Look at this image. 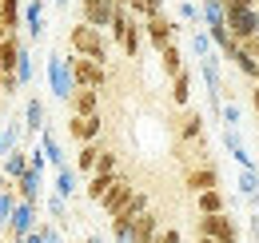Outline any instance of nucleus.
<instances>
[{"instance_id": "1", "label": "nucleus", "mask_w": 259, "mask_h": 243, "mask_svg": "<svg viewBox=\"0 0 259 243\" xmlns=\"http://www.w3.org/2000/svg\"><path fill=\"white\" fill-rule=\"evenodd\" d=\"M224 12H227V32L243 44V40H251L259 36V8L255 0H224Z\"/></svg>"}, {"instance_id": "2", "label": "nucleus", "mask_w": 259, "mask_h": 243, "mask_svg": "<svg viewBox=\"0 0 259 243\" xmlns=\"http://www.w3.org/2000/svg\"><path fill=\"white\" fill-rule=\"evenodd\" d=\"M68 44H72V52L76 56H88V60H100L108 64V40H104V32L92 28V24H72V32H68Z\"/></svg>"}, {"instance_id": "3", "label": "nucleus", "mask_w": 259, "mask_h": 243, "mask_svg": "<svg viewBox=\"0 0 259 243\" xmlns=\"http://www.w3.org/2000/svg\"><path fill=\"white\" fill-rule=\"evenodd\" d=\"M68 60V72H72V84H76V88H104V84H108V68H104V64L100 60H88V56H76V52H72V56H64Z\"/></svg>"}, {"instance_id": "4", "label": "nucleus", "mask_w": 259, "mask_h": 243, "mask_svg": "<svg viewBox=\"0 0 259 243\" xmlns=\"http://www.w3.org/2000/svg\"><path fill=\"white\" fill-rule=\"evenodd\" d=\"M176 32H180V20H171L167 12H160V16H144V40H148L156 52H163L167 44H176Z\"/></svg>"}, {"instance_id": "5", "label": "nucleus", "mask_w": 259, "mask_h": 243, "mask_svg": "<svg viewBox=\"0 0 259 243\" xmlns=\"http://www.w3.org/2000/svg\"><path fill=\"white\" fill-rule=\"evenodd\" d=\"M195 231H199V235H207V239H220V243H239V227H235V219H231L227 212H220V215H199Z\"/></svg>"}, {"instance_id": "6", "label": "nucleus", "mask_w": 259, "mask_h": 243, "mask_svg": "<svg viewBox=\"0 0 259 243\" xmlns=\"http://www.w3.org/2000/svg\"><path fill=\"white\" fill-rule=\"evenodd\" d=\"M112 16H116V4L112 0H80V20L84 24H92V28H108L112 24Z\"/></svg>"}, {"instance_id": "7", "label": "nucleus", "mask_w": 259, "mask_h": 243, "mask_svg": "<svg viewBox=\"0 0 259 243\" xmlns=\"http://www.w3.org/2000/svg\"><path fill=\"white\" fill-rule=\"evenodd\" d=\"M132 195H136V183H132L128 176H116V183L108 187V195L100 199V208H104V215L112 219V215H116V212H120V208H124V204L132 199Z\"/></svg>"}, {"instance_id": "8", "label": "nucleus", "mask_w": 259, "mask_h": 243, "mask_svg": "<svg viewBox=\"0 0 259 243\" xmlns=\"http://www.w3.org/2000/svg\"><path fill=\"white\" fill-rule=\"evenodd\" d=\"M48 84H52V96H56V100H68V96L76 92L64 56H52V60H48Z\"/></svg>"}, {"instance_id": "9", "label": "nucleus", "mask_w": 259, "mask_h": 243, "mask_svg": "<svg viewBox=\"0 0 259 243\" xmlns=\"http://www.w3.org/2000/svg\"><path fill=\"white\" fill-rule=\"evenodd\" d=\"M100 132H104V120L100 116H68V136L76 144H96Z\"/></svg>"}, {"instance_id": "10", "label": "nucleus", "mask_w": 259, "mask_h": 243, "mask_svg": "<svg viewBox=\"0 0 259 243\" xmlns=\"http://www.w3.org/2000/svg\"><path fill=\"white\" fill-rule=\"evenodd\" d=\"M8 223H12V235H16V239H24L28 231H36V204L32 199H16Z\"/></svg>"}, {"instance_id": "11", "label": "nucleus", "mask_w": 259, "mask_h": 243, "mask_svg": "<svg viewBox=\"0 0 259 243\" xmlns=\"http://www.w3.org/2000/svg\"><path fill=\"white\" fill-rule=\"evenodd\" d=\"M144 212H148V195H144V191L136 187V195H132L128 204H124L120 212L112 215V223H116V227H136V219H140Z\"/></svg>"}, {"instance_id": "12", "label": "nucleus", "mask_w": 259, "mask_h": 243, "mask_svg": "<svg viewBox=\"0 0 259 243\" xmlns=\"http://www.w3.org/2000/svg\"><path fill=\"white\" fill-rule=\"evenodd\" d=\"M72 104V116H100V92L96 88H76L68 96Z\"/></svg>"}, {"instance_id": "13", "label": "nucleus", "mask_w": 259, "mask_h": 243, "mask_svg": "<svg viewBox=\"0 0 259 243\" xmlns=\"http://www.w3.org/2000/svg\"><path fill=\"white\" fill-rule=\"evenodd\" d=\"M120 48H124V56H128V60H136V56H140V48H144V20H140V16H132V24L124 28Z\"/></svg>"}, {"instance_id": "14", "label": "nucleus", "mask_w": 259, "mask_h": 243, "mask_svg": "<svg viewBox=\"0 0 259 243\" xmlns=\"http://www.w3.org/2000/svg\"><path fill=\"white\" fill-rule=\"evenodd\" d=\"M184 183H188L195 195H199V191H211V187H220V172H215V168H192V172L184 176Z\"/></svg>"}, {"instance_id": "15", "label": "nucleus", "mask_w": 259, "mask_h": 243, "mask_svg": "<svg viewBox=\"0 0 259 243\" xmlns=\"http://www.w3.org/2000/svg\"><path fill=\"white\" fill-rule=\"evenodd\" d=\"M199 20H203V28H220V24H227L224 0H199Z\"/></svg>"}, {"instance_id": "16", "label": "nucleus", "mask_w": 259, "mask_h": 243, "mask_svg": "<svg viewBox=\"0 0 259 243\" xmlns=\"http://www.w3.org/2000/svg\"><path fill=\"white\" fill-rule=\"evenodd\" d=\"M44 4H48V0H32V4L24 8V28H28V36H32V40H40V36H44Z\"/></svg>"}, {"instance_id": "17", "label": "nucleus", "mask_w": 259, "mask_h": 243, "mask_svg": "<svg viewBox=\"0 0 259 243\" xmlns=\"http://www.w3.org/2000/svg\"><path fill=\"white\" fill-rule=\"evenodd\" d=\"M195 208H199V215H220V212H227L224 191H220V187H211V191H199V195H195Z\"/></svg>"}, {"instance_id": "18", "label": "nucleus", "mask_w": 259, "mask_h": 243, "mask_svg": "<svg viewBox=\"0 0 259 243\" xmlns=\"http://www.w3.org/2000/svg\"><path fill=\"white\" fill-rule=\"evenodd\" d=\"M156 235H160V215L148 208V212L136 219V243H152Z\"/></svg>"}, {"instance_id": "19", "label": "nucleus", "mask_w": 259, "mask_h": 243, "mask_svg": "<svg viewBox=\"0 0 259 243\" xmlns=\"http://www.w3.org/2000/svg\"><path fill=\"white\" fill-rule=\"evenodd\" d=\"M100 144H80V152H76V172L80 176H92L96 172V159H100Z\"/></svg>"}, {"instance_id": "20", "label": "nucleus", "mask_w": 259, "mask_h": 243, "mask_svg": "<svg viewBox=\"0 0 259 243\" xmlns=\"http://www.w3.org/2000/svg\"><path fill=\"white\" fill-rule=\"evenodd\" d=\"M24 172H28V152H20V148L4 152V176H8V180H20Z\"/></svg>"}, {"instance_id": "21", "label": "nucleus", "mask_w": 259, "mask_h": 243, "mask_svg": "<svg viewBox=\"0 0 259 243\" xmlns=\"http://www.w3.org/2000/svg\"><path fill=\"white\" fill-rule=\"evenodd\" d=\"M188 100H192V72L184 68L180 76H171V104H180V108H184Z\"/></svg>"}, {"instance_id": "22", "label": "nucleus", "mask_w": 259, "mask_h": 243, "mask_svg": "<svg viewBox=\"0 0 259 243\" xmlns=\"http://www.w3.org/2000/svg\"><path fill=\"white\" fill-rule=\"evenodd\" d=\"M40 152H44V159H48L52 168H64V164H68L64 152H60V140H56L52 132H44V136H40Z\"/></svg>"}, {"instance_id": "23", "label": "nucleus", "mask_w": 259, "mask_h": 243, "mask_svg": "<svg viewBox=\"0 0 259 243\" xmlns=\"http://www.w3.org/2000/svg\"><path fill=\"white\" fill-rule=\"evenodd\" d=\"M160 68L167 76H180V72H184V52H180V44H167L160 52Z\"/></svg>"}, {"instance_id": "24", "label": "nucleus", "mask_w": 259, "mask_h": 243, "mask_svg": "<svg viewBox=\"0 0 259 243\" xmlns=\"http://www.w3.org/2000/svg\"><path fill=\"white\" fill-rule=\"evenodd\" d=\"M0 16H4L8 32H20V24H24V8H20V0H4V4H0Z\"/></svg>"}, {"instance_id": "25", "label": "nucleus", "mask_w": 259, "mask_h": 243, "mask_svg": "<svg viewBox=\"0 0 259 243\" xmlns=\"http://www.w3.org/2000/svg\"><path fill=\"white\" fill-rule=\"evenodd\" d=\"M76 176H80V172H76V168H56V195H72V191H76Z\"/></svg>"}, {"instance_id": "26", "label": "nucleus", "mask_w": 259, "mask_h": 243, "mask_svg": "<svg viewBox=\"0 0 259 243\" xmlns=\"http://www.w3.org/2000/svg\"><path fill=\"white\" fill-rule=\"evenodd\" d=\"M239 195L259 199V172L255 168H243V172H239Z\"/></svg>"}, {"instance_id": "27", "label": "nucleus", "mask_w": 259, "mask_h": 243, "mask_svg": "<svg viewBox=\"0 0 259 243\" xmlns=\"http://www.w3.org/2000/svg\"><path fill=\"white\" fill-rule=\"evenodd\" d=\"M192 52L199 56V60H207V56L215 52V44H211V36H207V28H195V32H192Z\"/></svg>"}, {"instance_id": "28", "label": "nucleus", "mask_w": 259, "mask_h": 243, "mask_svg": "<svg viewBox=\"0 0 259 243\" xmlns=\"http://www.w3.org/2000/svg\"><path fill=\"white\" fill-rule=\"evenodd\" d=\"M180 136H184V140H199V136H203V116H199V112H188L184 124H180Z\"/></svg>"}, {"instance_id": "29", "label": "nucleus", "mask_w": 259, "mask_h": 243, "mask_svg": "<svg viewBox=\"0 0 259 243\" xmlns=\"http://www.w3.org/2000/svg\"><path fill=\"white\" fill-rule=\"evenodd\" d=\"M112 183H116V176H100V172H96V176L88 180V199H96V204H100V199L108 195V187H112Z\"/></svg>"}, {"instance_id": "30", "label": "nucleus", "mask_w": 259, "mask_h": 243, "mask_svg": "<svg viewBox=\"0 0 259 243\" xmlns=\"http://www.w3.org/2000/svg\"><path fill=\"white\" fill-rule=\"evenodd\" d=\"M24 128H28V132H40V128H44V104H40V100H28V116H24Z\"/></svg>"}, {"instance_id": "31", "label": "nucleus", "mask_w": 259, "mask_h": 243, "mask_svg": "<svg viewBox=\"0 0 259 243\" xmlns=\"http://www.w3.org/2000/svg\"><path fill=\"white\" fill-rule=\"evenodd\" d=\"M16 80H20V84H28V80H32V52H28V48H20V60H16Z\"/></svg>"}, {"instance_id": "32", "label": "nucleus", "mask_w": 259, "mask_h": 243, "mask_svg": "<svg viewBox=\"0 0 259 243\" xmlns=\"http://www.w3.org/2000/svg\"><path fill=\"white\" fill-rule=\"evenodd\" d=\"M180 20H188V24H203V20H199V4H195V0H180Z\"/></svg>"}, {"instance_id": "33", "label": "nucleus", "mask_w": 259, "mask_h": 243, "mask_svg": "<svg viewBox=\"0 0 259 243\" xmlns=\"http://www.w3.org/2000/svg\"><path fill=\"white\" fill-rule=\"evenodd\" d=\"M96 172H100V176H116V152H100ZM96 172H92V176H96Z\"/></svg>"}, {"instance_id": "34", "label": "nucleus", "mask_w": 259, "mask_h": 243, "mask_svg": "<svg viewBox=\"0 0 259 243\" xmlns=\"http://www.w3.org/2000/svg\"><path fill=\"white\" fill-rule=\"evenodd\" d=\"M16 199H20V195H12V191H0V223H8V215H12V208H16Z\"/></svg>"}, {"instance_id": "35", "label": "nucleus", "mask_w": 259, "mask_h": 243, "mask_svg": "<svg viewBox=\"0 0 259 243\" xmlns=\"http://www.w3.org/2000/svg\"><path fill=\"white\" fill-rule=\"evenodd\" d=\"M220 116H224L227 128H239V104H224V108H220Z\"/></svg>"}, {"instance_id": "36", "label": "nucleus", "mask_w": 259, "mask_h": 243, "mask_svg": "<svg viewBox=\"0 0 259 243\" xmlns=\"http://www.w3.org/2000/svg\"><path fill=\"white\" fill-rule=\"evenodd\" d=\"M0 88H4V96H16V88H20L16 72H0Z\"/></svg>"}, {"instance_id": "37", "label": "nucleus", "mask_w": 259, "mask_h": 243, "mask_svg": "<svg viewBox=\"0 0 259 243\" xmlns=\"http://www.w3.org/2000/svg\"><path fill=\"white\" fill-rule=\"evenodd\" d=\"M48 212L60 219V215H64V195H52V199H48Z\"/></svg>"}, {"instance_id": "38", "label": "nucleus", "mask_w": 259, "mask_h": 243, "mask_svg": "<svg viewBox=\"0 0 259 243\" xmlns=\"http://www.w3.org/2000/svg\"><path fill=\"white\" fill-rule=\"evenodd\" d=\"M243 48H247V52H251V56L259 60V36H251V40H243Z\"/></svg>"}, {"instance_id": "39", "label": "nucleus", "mask_w": 259, "mask_h": 243, "mask_svg": "<svg viewBox=\"0 0 259 243\" xmlns=\"http://www.w3.org/2000/svg\"><path fill=\"white\" fill-rule=\"evenodd\" d=\"M24 243H48V239H44L40 231H28V235H24Z\"/></svg>"}, {"instance_id": "40", "label": "nucleus", "mask_w": 259, "mask_h": 243, "mask_svg": "<svg viewBox=\"0 0 259 243\" xmlns=\"http://www.w3.org/2000/svg\"><path fill=\"white\" fill-rule=\"evenodd\" d=\"M0 191H12V180H8L4 172H0Z\"/></svg>"}, {"instance_id": "41", "label": "nucleus", "mask_w": 259, "mask_h": 243, "mask_svg": "<svg viewBox=\"0 0 259 243\" xmlns=\"http://www.w3.org/2000/svg\"><path fill=\"white\" fill-rule=\"evenodd\" d=\"M251 235H255V243H259V215H251Z\"/></svg>"}, {"instance_id": "42", "label": "nucleus", "mask_w": 259, "mask_h": 243, "mask_svg": "<svg viewBox=\"0 0 259 243\" xmlns=\"http://www.w3.org/2000/svg\"><path fill=\"white\" fill-rule=\"evenodd\" d=\"M4 36H16V32H8V24H4V16H0V40H4Z\"/></svg>"}, {"instance_id": "43", "label": "nucleus", "mask_w": 259, "mask_h": 243, "mask_svg": "<svg viewBox=\"0 0 259 243\" xmlns=\"http://www.w3.org/2000/svg\"><path fill=\"white\" fill-rule=\"evenodd\" d=\"M84 243H108V239H104V235H88Z\"/></svg>"}, {"instance_id": "44", "label": "nucleus", "mask_w": 259, "mask_h": 243, "mask_svg": "<svg viewBox=\"0 0 259 243\" xmlns=\"http://www.w3.org/2000/svg\"><path fill=\"white\" fill-rule=\"evenodd\" d=\"M251 104H255V112H259V88H255V92H251Z\"/></svg>"}, {"instance_id": "45", "label": "nucleus", "mask_w": 259, "mask_h": 243, "mask_svg": "<svg viewBox=\"0 0 259 243\" xmlns=\"http://www.w3.org/2000/svg\"><path fill=\"white\" fill-rule=\"evenodd\" d=\"M195 243H220V239H207V235H199V239H195Z\"/></svg>"}, {"instance_id": "46", "label": "nucleus", "mask_w": 259, "mask_h": 243, "mask_svg": "<svg viewBox=\"0 0 259 243\" xmlns=\"http://www.w3.org/2000/svg\"><path fill=\"white\" fill-rule=\"evenodd\" d=\"M112 4H116V8H128V0H112Z\"/></svg>"}, {"instance_id": "47", "label": "nucleus", "mask_w": 259, "mask_h": 243, "mask_svg": "<svg viewBox=\"0 0 259 243\" xmlns=\"http://www.w3.org/2000/svg\"><path fill=\"white\" fill-rule=\"evenodd\" d=\"M0 155H4V132H0Z\"/></svg>"}, {"instance_id": "48", "label": "nucleus", "mask_w": 259, "mask_h": 243, "mask_svg": "<svg viewBox=\"0 0 259 243\" xmlns=\"http://www.w3.org/2000/svg\"><path fill=\"white\" fill-rule=\"evenodd\" d=\"M52 4H56V8H64V4H68V0H52Z\"/></svg>"}, {"instance_id": "49", "label": "nucleus", "mask_w": 259, "mask_h": 243, "mask_svg": "<svg viewBox=\"0 0 259 243\" xmlns=\"http://www.w3.org/2000/svg\"><path fill=\"white\" fill-rule=\"evenodd\" d=\"M0 104H4V88H0Z\"/></svg>"}]
</instances>
